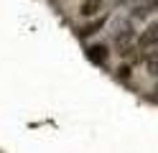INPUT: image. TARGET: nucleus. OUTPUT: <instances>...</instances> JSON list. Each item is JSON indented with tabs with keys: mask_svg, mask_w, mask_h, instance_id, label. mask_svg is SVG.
Here are the masks:
<instances>
[{
	"mask_svg": "<svg viewBox=\"0 0 158 153\" xmlns=\"http://www.w3.org/2000/svg\"><path fill=\"white\" fill-rule=\"evenodd\" d=\"M105 23H107V15H97L94 20H89L87 26H82V28H79V36H82V38H87V36H94V33H97V31H100Z\"/></svg>",
	"mask_w": 158,
	"mask_h": 153,
	"instance_id": "nucleus-4",
	"label": "nucleus"
},
{
	"mask_svg": "<svg viewBox=\"0 0 158 153\" xmlns=\"http://www.w3.org/2000/svg\"><path fill=\"white\" fill-rule=\"evenodd\" d=\"M135 41H138L135 28H133V26H123V28L115 33V49H117V54H120V56H127V54L135 49Z\"/></svg>",
	"mask_w": 158,
	"mask_h": 153,
	"instance_id": "nucleus-1",
	"label": "nucleus"
},
{
	"mask_svg": "<svg viewBox=\"0 0 158 153\" xmlns=\"http://www.w3.org/2000/svg\"><path fill=\"white\" fill-rule=\"evenodd\" d=\"M148 8H158V0H148Z\"/></svg>",
	"mask_w": 158,
	"mask_h": 153,
	"instance_id": "nucleus-8",
	"label": "nucleus"
},
{
	"mask_svg": "<svg viewBox=\"0 0 158 153\" xmlns=\"http://www.w3.org/2000/svg\"><path fill=\"white\" fill-rule=\"evenodd\" d=\"M145 66H148V74L151 77H158V46L145 54Z\"/></svg>",
	"mask_w": 158,
	"mask_h": 153,
	"instance_id": "nucleus-6",
	"label": "nucleus"
},
{
	"mask_svg": "<svg viewBox=\"0 0 158 153\" xmlns=\"http://www.w3.org/2000/svg\"><path fill=\"white\" fill-rule=\"evenodd\" d=\"M130 71H133L130 66H127V64H123L120 69H117V77H120V79H127V77H130Z\"/></svg>",
	"mask_w": 158,
	"mask_h": 153,
	"instance_id": "nucleus-7",
	"label": "nucleus"
},
{
	"mask_svg": "<svg viewBox=\"0 0 158 153\" xmlns=\"http://www.w3.org/2000/svg\"><path fill=\"white\" fill-rule=\"evenodd\" d=\"M158 46V23H153V26H148L140 36H138V41H135V49L138 51H143V54H148L151 49H156Z\"/></svg>",
	"mask_w": 158,
	"mask_h": 153,
	"instance_id": "nucleus-2",
	"label": "nucleus"
},
{
	"mask_svg": "<svg viewBox=\"0 0 158 153\" xmlns=\"http://www.w3.org/2000/svg\"><path fill=\"white\" fill-rule=\"evenodd\" d=\"M107 56H110V51H107L105 44H94V46L87 49V59H89L92 64H105Z\"/></svg>",
	"mask_w": 158,
	"mask_h": 153,
	"instance_id": "nucleus-3",
	"label": "nucleus"
},
{
	"mask_svg": "<svg viewBox=\"0 0 158 153\" xmlns=\"http://www.w3.org/2000/svg\"><path fill=\"white\" fill-rule=\"evenodd\" d=\"M156 97H158V87H156Z\"/></svg>",
	"mask_w": 158,
	"mask_h": 153,
	"instance_id": "nucleus-9",
	"label": "nucleus"
},
{
	"mask_svg": "<svg viewBox=\"0 0 158 153\" xmlns=\"http://www.w3.org/2000/svg\"><path fill=\"white\" fill-rule=\"evenodd\" d=\"M102 5H105V0H84V3L79 5V13L84 18H92V15H97L102 10Z\"/></svg>",
	"mask_w": 158,
	"mask_h": 153,
	"instance_id": "nucleus-5",
	"label": "nucleus"
}]
</instances>
